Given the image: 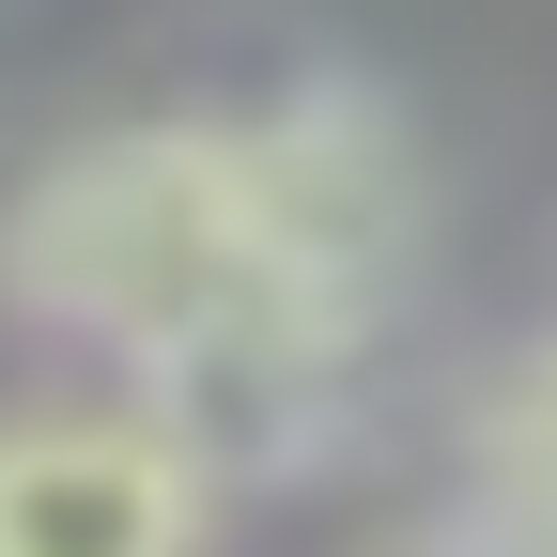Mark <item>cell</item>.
<instances>
[{
  "mask_svg": "<svg viewBox=\"0 0 557 557\" xmlns=\"http://www.w3.org/2000/svg\"><path fill=\"white\" fill-rule=\"evenodd\" d=\"M403 248H418V186L357 109L109 124L47 156L0 218L16 310L124 357L201 480H263L341 418V372H357Z\"/></svg>",
  "mask_w": 557,
  "mask_h": 557,
  "instance_id": "1",
  "label": "cell"
},
{
  "mask_svg": "<svg viewBox=\"0 0 557 557\" xmlns=\"http://www.w3.org/2000/svg\"><path fill=\"white\" fill-rule=\"evenodd\" d=\"M218 480L156 403H32L0 418V557H201Z\"/></svg>",
  "mask_w": 557,
  "mask_h": 557,
  "instance_id": "2",
  "label": "cell"
},
{
  "mask_svg": "<svg viewBox=\"0 0 557 557\" xmlns=\"http://www.w3.org/2000/svg\"><path fill=\"white\" fill-rule=\"evenodd\" d=\"M480 511L557 527V341H542V357H511L496 403H480Z\"/></svg>",
  "mask_w": 557,
  "mask_h": 557,
  "instance_id": "3",
  "label": "cell"
},
{
  "mask_svg": "<svg viewBox=\"0 0 557 557\" xmlns=\"http://www.w3.org/2000/svg\"><path fill=\"white\" fill-rule=\"evenodd\" d=\"M387 557H557V527H527V511H449V527H403Z\"/></svg>",
  "mask_w": 557,
  "mask_h": 557,
  "instance_id": "4",
  "label": "cell"
}]
</instances>
